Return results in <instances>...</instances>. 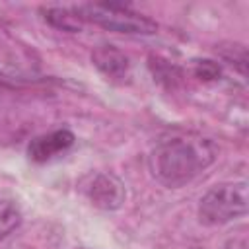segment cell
<instances>
[{
  "instance_id": "cell-1",
  "label": "cell",
  "mask_w": 249,
  "mask_h": 249,
  "mask_svg": "<svg viewBox=\"0 0 249 249\" xmlns=\"http://www.w3.org/2000/svg\"><path fill=\"white\" fill-rule=\"evenodd\" d=\"M218 148L198 134H183L161 140L150 156L152 175L169 189H179L214 163Z\"/></svg>"
},
{
  "instance_id": "cell-2",
  "label": "cell",
  "mask_w": 249,
  "mask_h": 249,
  "mask_svg": "<svg viewBox=\"0 0 249 249\" xmlns=\"http://www.w3.org/2000/svg\"><path fill=\"white\" fill-rule=\"evenodd\" d=\"M84 21H91L103 29L126 35H154L158 31V23L132 10L126 4L119 2H89L74 6Z\"/></svg>"
},
{
  "instance_id": "cell-3",
  "label": "cell",
  "mask_w": 249,
  "mask_h": 249,
  "mask_svg": "<svg viewBox=\"0 0 249 249\" xmlns=\"http://www.w3.org/2000/svg\"><path fill=\"white\" fill-rule=\"evenodd\" d=\"M247 214V183H220L198 202V218L206 226L228 224Z\"/></svg>"
},
{
  "instance_id": "cell-4",
  "label": "cell",
  "mask_w": 249,
  "mask_h": 249,
  "mask_svg": "<svg viewBox=\"0 0 249 249\" xmlns=\"http://www.w3.org/2000/svg\"><path fill=\"white\" fill-rule=\"evenodd\" d=\"M88 196L91 204L101 210H117L126 198V189L117 175L97 173L88 187Z\"/></svg>"
},
{
  "instance_id": "cell-5",
  "label": "cell",
  "mask_w": 249,
  "mask_h": 249,
  "mask_svg": "<svg viewBox=\"0 0 249 249\" xmlns=\"http://www.w3.org/2000/svg\"><path fill=\"white\" fill-rule=\"evenodd\" d=\"M76 142V136L68 128H58L41 136H35L27 146V156L35 163H45L64 152H68Z\"/></svg>"
},
{
  "instance_id": "cell-6",
  "label": "cell",
  "mask_w": 249,
  "mask_h": 249,
  "mask_svg": "<svg viewBox=\"0 0 249 249\" xmlns=\"http://www.w3.org/2000/svg\"><path fill=\"white\" fill-rule=\"evenodd\" d=\"M91 62L93 66L107 78L115 82H123L130 74V60L128 56L117 49L115 45H99L91 53Z\"/></svg>"
},
{
  "instance_id": "cell-7",
  "label": "cell",
  "mask_w": 249,
  "mask_h": 249,
  "mask_svg": "<svg viewBox=\"0 0 249 249\" xmlns=\"http://www.w3.org/2000/svg\"><path fill=\"white\" fill-rule=\"evenodd\" d=\"M43 18L49 25L60 29V31H68V33H78L84 27V19L80 18V14L76 12V8H60V6H51V8H43Z\"/></svg>"
},
{
  "instance_id": "cell-8",
  "label": "cell",
  "mask_w": 249,
  "mask_h": 249,
  "mask_svg": "<svg viewBox=\"0 0 249 249\" xmlns=\"http://www.w3.org/2000/svg\"><path fill=\"white\" fill-rule=\"evenodd\" d=\"M21 224V212L12 200H0V241L16 231Z\"/></svg>"
},
{
  "instance_id": "cell-9",
  "label": "cell",
  "mask_w": 249,
  "mask_h": 249,
  "mask_svg": "<svg viewBox=\"0 0 249 249\" xmlns=\"http://www.w3.org/2000/svg\"><path fill=\"white\" fill-rule=\"evenodd\" d=\"M220 54L224 60H228L230 64H233L241 76L247 74V49L239 43H233L230 47H220Z\"/></svg>"
},
{
  "instance_id": "cell-10",
  "label": "cell",
  "mask_w": 249,
  "mask_h": 249,
  "mask_svg": "<svg viewBox=\"0 0 249 249\" xmlns=\"http://www.w3.org/2000/svg\"><path fill=\"white\" fill-rule=\"evenodd\" d=\"M195 74L200 80H218L222 70L214 60H196L195 62Z\"/></svg>"
},
{
  "instance_id": "cell-11",
  "label": "cell",
  "mask_w": 249,
  "mask_h": 249,
  "mask_svg": "<svg viewBox=\"0 0 249 249\" xmlns=\"http://www.w3.org/2000/svg\"><path fill=\"white\" fill-rule=\"evenodd\" d=\"M222 249H247V237H245V233L228 237V241L224 243Z\"/></svg>"
}]
</instances>
